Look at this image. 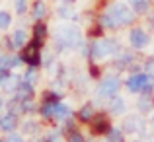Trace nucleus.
Wrapping results in <instances>:
<instances>
[{"mask_svg":"<svg viewBox=\"0 0 154 142\" xmlns=\"http://www.w3.org/2000/svg\"><path fill=\"white\" fill-rule=\"evenodd\" d=\"M14 6H16V14L18 16H23L27 12V0H14Z\"/></svg>","mask_w":154,"mask_h":142,"instance_id":"28","label":"nucleus"},{"mask_svg":"<svg viewBox=\"0 0 154 142\" xmlns=\"http://www.w3.org/2000/svg\"><path fill=\"white\" fill-rule=\"evenodd\" d=\"M107 109H109L111 115H123V113H125V99L119 97V95L111 97L109 103H107Z\"/></svg>","mask_w":154,"mask_h":142,"instance_id":"16","label":"nucleus"},{"mask_svg":"<svg viewBox=\"0 0 154 142\" xmlns=\"http://www.w3.org/2000/svg\"><path fill=\"white\" fill-rule=\"evenodd\" d=\"M2 53H4V51H2V47H0V56H2Z\"/></svg>","mask_w":154,"mask_h":142,"instance_id":"37","label":"nucleus"},{"mask_svg":"<svg viewBox=\"0 0 154 142\" xmlns=\"http://www.w3.org/2000/svg\"><path fill=\"white\" fill-rule=\"evenodd\" d=\"M45 142H63V132L60 131H51L49 134H47Z\"/></svg>","mask_w":154,"mask_h":142,"instance_id":"31","label":"nucleus"},{"mask_svg":"<svg viewBox=\"0 0 154 142\" xmlns=\"http://www.w3.org/2000/svg\"><path fill=\"white\" fill-rule=\"evenodd\" d=\"M135 142H143V140H135Z\"/></svg>","mask_w":154,"mask_h":142,"instance_id":"39","label":"nucleus"},{"mask_svg":"<svg viewBox=\"0 0 154 142\" xmlns=\"http://www.w3.org/2000/svg\"><path fill=\"white\" fill-rule=\"evenodd\" d=\"M6 142H26V138H23L20 132H8Z\"/></svg>","mask_w":154,"mask_h":142,"instance_id":"33","label":"nucleus"},{"mask_svg":"<svg viewBox=\"0 0 154 142\" xmlns=\"http://www.w3.org/2000/svg\"><path fill=\"white\" fill-rule=\"evenodd\" d=\"M41 47H43V41L31 39V41H27V45L22 49V59L27 66L37 68L39 64H41Z\"/></svg>","mask_w":154,"mask_h":142,"instance_id":"5","label":"nucleus"},{"mask_svg":"<svg viewBox=\"0 0 154 142\" xmlns=\"http://www.w3.org/2000/svg\"><path fill=\"white\" fill-rule=\"evenodd\" d=\"M2 107H6V99H4V95L0 94V111H2Z\"/></svg>","mask_w":154,"mask_h":142,"instance_id":"35","label":"nucleus"},{"mask_svg":"<svg viewBox=\"0 0 154 142\" xmlns=\"http://www.w3.org/2000/svg\"><path fill=\"white\" fill-rule=\"evenodd\" d=\"M131 94H152L154 92V76H150L148 72H135L127 78L125 82Z\"/></svg>","mask_w":154,"mask_h":142,"instance_id":"4","label":"nucleus"},{"mask_svg":"<svg viewBox=\"0 0 154 142\" xmlns=\"http://www.w3.org/2000/svg\"><path fill=\"white\" fill-rule=\"evenodd\" d=\"M45 16H47V4H45V0H35L33 8H31V18H33L35 22H41Z\"/></svg>","mask_w":154,"mask_h":142,"instance_id":"17","label":"nucleus"},{"mask_svg":"<svg viewBox=\"0 0 154 142\" xmlns=\"http://www.w3.org/2000/svg\"><path fill=\"white\" fill-rule=\"evenodd\" d=\"M27 45V31L26 29H16L14 33H12V37H8V47L12 49V51H18V49H23Z\"/></svg>","mask_w":154,"mask_h":142,"instance_id":"11","label":"nucleus"},{"mask_svg":"<svg viewBox=\"0 0 154 142\" xmlns=\"http://www.w3.org/2000/svg\"><path fill=\"white\" fill-rule=\"evenodd\" d=\"M72 2H76V0H63V4H72Z\"/></svg>","mask_w":154,"mask_h":142,"instance_id":"36","label":"nucleus"},{"mask_svg":"<svg viewBox=\"0 0 154 142\" xmlns=\"http://www.w3.org/2000/svg\"><path fill=\"white\" fill-rule=\"evenodd\" d=\"M55 107H57V103H47V101H43L41 103V107H39V113H41V117L43 119H55Z\"/></svg>","mask_w":154,"mask_h":142,"instance_id":"22","label":"nucleus"},{"mask_svg":"<svg viewBox=\"0 0 154 142\" xmlns=\"http://www.w3.org/2000/svg\"><path fill=\"white\" fill-rule=\"evenodd\" d=\"M137 107H139L140 113H148L154 107V101H152V94H140L139 101H137Z\"/></svg>","mask_w":154,"mask_h":142,"instance_id":"18","label":"nucleus"},{"mask_svg":"<svg viewBox=\"0 0 154 142\" xmlns=\"http://www.w3.org/2000/svg\"><path fill=\"white\" fill-rule=\"evenodd\" d=\"M66 142H86V140H84V136H82V132H80V131L72 128V131L68 132V138H66Z\"/></svg>","mask_w":154,"mask_h":142,"instance_id":"30","label":"nucleus"},{"mask_svg":"<svg viewBox=\"0 0 154 142\" xmlns=\"http://www.w3.org/2000/svg\"><path fill=\"white\" fill-rule=\"evenodd\" d=\"M109 18L113 20V23H115V29H119V27H127L131 26V23H135V10L131 8V4H125V2H115L109 6L107 10Z\"/></svg>","mask_w":154,"mask_h":142,"instance_id":"3","label":"nucleus"},{"mask_svg":"<svg viewBox=\"0 0 154 142\" xmlns=\"http://www.w3.org/2000/svg\"><path fill=\"white\" fill-rule=\"evenodd\" d=\"M10 74H12V70H0V88L6 84V80L10 78Z\"/></svg>","mask_w":154,"mask_h":142,"instance_id":"34","label":"nucleus"},{"mask_svg":"<svg viewBox=\"0 0 154 142\" xmlns=\"http://www.w3.org/2000/svg\"><path fill=\"white\" fill-rule=\"evenodd\" d=\"M131 8L135 14H146L150 10V0H131Z\"/></svg>","mask_w":154,"mask_h":142,"instance_id":"21","label":"nucleus"},{"mask_svg":"<svg viewBox=\"0 0 154 142\" xmlns=\"http://www.w3.org/2000/svg\"><path fill=\"white\" fill-rule=\"evenodd\" d=\"M105 136H107L105 142H125V131L123 128H113L111 127V131H109Z\"/></svg>","mask_w":154,"mask_h":142,"instance_id":"23","label":"nucleus"},{"mask_svg":"<svg viewBox=\"0 0 154 142\" xmlns=\"http://www.w3.org/2000/svg\"><path fill=\"white\" fill-rule=\"evenodd\" d=\"M129 43H131L133 49H144L150 43V37H148V33L143 27H133L129 31Z\"/></svg>","mask_w":154,"mask_h":142,"instance_id":"7","label":"nucleus"},{"mask_svg":"<svg viewBox=\"0 0 154 142\" xmlns=\"http://www.w3.org/2000/svg\"><path fill=\"white\" fill-rule=\"evenodd\" d=\"M144 70L150 76H154V56H148V59L144 60Z\"/></svg>","mask_w":154,"mask_h":142,"instance_id":"32","label":"nucleus"},{"mask_svg":"<svg viewBox=\"0 0 154 142\" xmlns=\"http://www.w3.org/2000/svg\"><path fill=\"white\" fill-rule=\"evenodd\" d=\"M43 101H47V103H59L60 101V95L57 94V92H45V94H43Z\"/></svg>","mask_w":154,"mask_h":142,"instance_id":"29","label":"nucleus"},{"mask_svg":"<svg viewBox=\"0 0 154 142\" xmlns=\"http://www.w3.org/2000/svg\"><path fill=\"white\" fill-rule=\"evenodd\" d=\"M152 125H154V113H152Z\"/></svg>","mask_w":154,"mask_h":142,"instance_id":"38","label":"nucleus"},{"mask_svg":"<svg viewBox=\"0 0 154 142\" xmlns=\"http://www.w3.org/2000/svg\"><path fill=\"white\" fill-rule=\"evenodd\" d=\"M96 117V107L92 101H88V103H84L82 107L78 109V117L76 119L80 121V123H92V119Z\"/></svg>","mask_w":154,"mask_h":142,"instance_id":"14","label":"nucleus"},{"mask_svg":"<svg viewBox=\"0 0 154 142\" xmlns=\"http://www.w3.org/2000/svg\"><path fill=\"white\" fill-rule=\"evenodd\" d=\"M57 14H59L60 20H70V18H74V10L70 8V4H63V6L57 10Z\"/></svg>","mask_w":154,"mask_h":142,"instance_id":"26","label":"nucleus"},{"mask_svg":"<svg viewBox=\"0 0 154 142\" xmlns=\"http://www.w3.org/2000/svg\"><path fill=\"white\" fill-rule=\"evenodd\" d=\"M47 33H49V27L43 22H35L33 23V39H39V41H45Z\"/></svg>","mask_w":154,"mask_h":142,"instance_id":"19","label":"nucleus"},{"mask_svg":"<svg viewBox=\"0 0 154 142\" xmlns=\"http://www.w3.org/2000/svg\"><path fill=\"white\" fill-rule=\"evenodd\" d=\"M10 26H12V16H10V12L0 10V29H8Z\"/></svg>","mask_w":154,"mask_h":142,"instance_id":"27","label":"nucleus"},{"mask_svg":"<svg viewBox=\"0 0 154 142\" xmlns=\"http://www.w3.org/2000/svg\"><path fill=\"white\" fill-rule=\"evenodd\" d=\"M22 131L26 132V134H31V136H35V134H39V132H41V125H39L37 121L29 119V121H26V123H23Z\"/></svg>","mask_w":154,"mask_h":142,"instance_id":"20","label":"nucleus"},{"mask_svg":"<svg viewBox=\"0 0 154 142\" xmlns=\"http://www.w3.org/2000/svg\"><path fill=\"white\" fill-rule=\"evenodd\" d=\"M55 43L59 45V49H80L84 43L82 31L78 26L63 23L55 29Z\"/></svg>","mask_w":154,"mask_h":142,"instance_id":"1","label":"nucleus"},{"mask_svg":"<svg viewBox=\"0 0 154 142\" xmlns=\"http://www.w3.org/2000/svg\"><path fill=\"white\" fill-rule=\"evenodd\" d=\"M121 90V80L117 74H107L105 78L100 82L98 86V94L103 97V99H111V97H115L119 94Z\"/></svg>","mask_w":154,"mask_h":142,"instance_id":"6","label":"nucleus"},{"mask_svg":"<svg viewBox=\"0 0 154 142\" xmlns=\"http://www.w3.org/2000/svg\"><path fill=\"white\" fill-rule=\"evenodd\" d=\"M18 123H20V117L16 113H2L0 115V131L4 132H14L18 128Z\"/></svg>","mask_w":154,"mask_h":142,"instance_id":"10","label":"nucleus"},{"mask_svg":"<svg viewBox=\"0 0 154 142\" xmlns=\"http://www.w3.org/2000/svg\"><path fill=\"white\" fill-rule=\"evenodd\" d=\"M55 119L60 121V123H66V121L72 119V109L68 107L66 103H63V101H59L55 107Z\"/></svg>","mask_w":154,"mask_h":142,"instance_id":"15","label":"nucleus"},{"mask_svg":"<svg viewBox=\"0 0 154 142\" xmlns=\"http://www.w3.org/2000/svg\"><path fill=\"white\" fill-rule=\"evenodd\" d=\"M123 131L127 134H137L144 131V119L140 115H127L123 121Z\"/></svg>","mask_w":154,"mask_h":142,"instance_id":"8","label":"nucleus"},{"mask_svg":"<svg viewBox=\"0 0 154 142\" xmlns=\"http://www.w3.org/2000/svg\"><path fill=\"white\" fill-rule=\"evenodd\" d=\"M23 82H27V84H31V86H35L37 84V80H39V74H37V68H33V66H29L26 70V74H23Z\"/></svg>","mask_w":154,"mask_h":142,"instance_id":"24","label":"nucleus"},{"mask_svg":"<svg viewBox=\"0 0 154 142\" xmlns=\"http://www.w3.org/2000/svg\"><path fill=\"white\" fill-rule=\"evenodd\" d=\"M92 132L94 134H107L111 131V123H109V117L103 113H96V117L92 119Z\"/></svg>","mask_w":154,"mask_h":142,"instance_id":"9","label":"nucleus"},{"mask_svg":"<svg viewBox=\"0 0 154 142\" xmlns=\"http://www.w3.org/2000/svg\"><path fill=\"white\" fill-rule=\"evenodd\" d=\"M12 68H14V55L2 53V56H0V70H12Z\"/></svg>","mask_w":154,"mask_h":142,"instance_id":"25","label":"nucleus"},{"mask_svg":"<svg viewBox=\"0 0 154 142\" xmlns=\"http://www.w3.org/2000/svg\"><path fill=\"white\" fill-rule=\"evenodd\" d=\"M33 95H35V86H31V84H27V82H20V86H18V90L14 92V99H18V101H27V99H33Z\"/></svg>","mask_w":154,"mask_h":142,"instance_id":"12","label":"nucleus"},{"mask_svg":"<svg viewBox=\"0 0 154 142\" xmlns=\"http://www.w3.org/2000/svg\"><path fill=\"white\" fill-rule=\"evenodd\" d=\"M0 142H6V140H0Z\"/></svg>","mask_w":154,"mask_h":142,"instance_id":"40","label":"nucleus"},{"mask_svg":"<svg viewBox=\"0 0 154 142\" xmlns=\"http://www.w3.org/2000/svg\"><path fill=\"white\" fill-rule=\"evenodd\" d=\"M133 64H135V55H133V53H121V55H117L115 60H113V66H115L117 70H131Z\"/></svg>","mask_w":154,"mask_h":142,"instance_id":"13","label":"nucleus"},{"mask_svg":"<svg viewBox=\"0 0 154 142\" xmlns=\"http://www.w3.org/2000/svg\"><path fill=\"white\" fill-rule=\"evenodd\" d=\"M90 49V56L94 60H103L109 56H117L121 53V43L115 37H102V39H94L88 45Z\"/></svg>","mask_w":154,"mask_h":142,"instance_id":"2","label":"nucleus"}]
</instances>
